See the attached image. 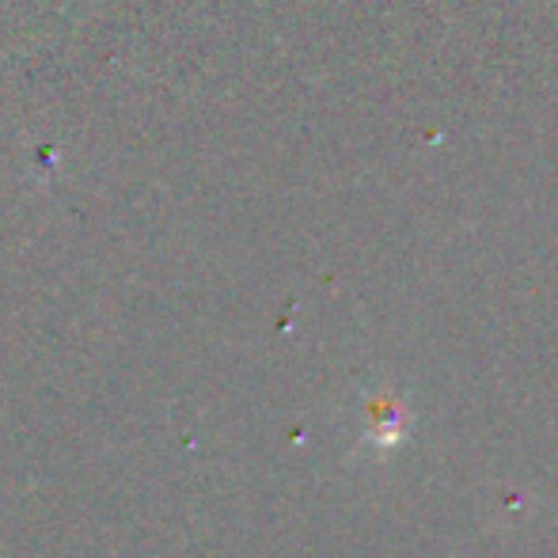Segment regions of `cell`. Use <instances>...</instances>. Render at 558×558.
<instances>
[{
    "label": "cell",
    "mask_w": 558,
    "mask_h": 558,
    "mask_svg": "<svg viewBox=\"0 0 558 558\" xmlns=\"http://www.w3.org/2000/svg\"><path fill=\"white\" fill-rule=\"evenodd\" d=\"M407 429H411V407H407V399L380 388L368 399V434L361 441L376 448V452H391L396 445L407 441Z\"/></svg>",
    "instance_id": "cell-1"
}]
</instances>
